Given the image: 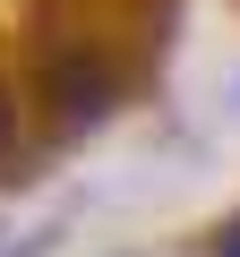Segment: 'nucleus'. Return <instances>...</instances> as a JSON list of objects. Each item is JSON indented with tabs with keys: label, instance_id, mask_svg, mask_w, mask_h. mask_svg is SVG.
Returning a JSON list of instances; mask_svg holds the SVG:
<instances>
[{
	"label": "nucleus",
	"instance_id": "f257e3e1",
	"mask_svg": "<svg viewBox=\"0 0 240 257\" xmlns=\"http://www.w3.org/2000/svg\"><path fill=\"white\" fill-rule=\"evenodd\" d=\"M43 86H52V103H60L69 120H86V111L103 103V69H94V60H52Z\"/></svg>",
	"mask_w": 240,
	"mask_h": 257
},
{
	"label": "nucleus",
	"instance_id": "f03ea898",
	"mask_svg": "<svg viewBox=\"0 0 240 257\" xmlns=\"http://www.w3.org/2000/svg\"><path fill=\"white\" fill-rule=\"evenodd\" d=\"M9 128H18V111H9V103H0V146H9Z\"/></svg>",
	"mask_w": 240,
	"mask_h": 257
}]
</instances>
